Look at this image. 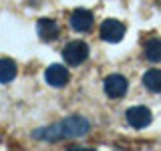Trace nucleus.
Here are the masks:
<instances>
[{
  "mask_svg": "<svg viewBox=\"0 0 161 151\" xmlns=\"http://www.w3.org/2000/svg\"><path fill=\"white\" fill-rule=\"evenodd\" d=\"M89 121L83 117V115H73V117H67L64 121L57 123L54 127H48V131L53 135L48 137V141H58L64 137H80L89 131Z\"/></svg>",
  "mask_w": 161,
  "mask_h": 151,
  "instance_id": "obj_1",
  "label": "nucleus"
},
{
  "mask_svg": "<svg viewBox=\"0 0 161 151\" xmlns=\"http://www.w3.org/2000/svg\"><path fill=\"white\" fill-rule=\"evenodd\" d=\"M44 79H47V83L50 87H64V85L69 83V70L63 67V64H50L47 69V73H44Z\"/></svg>",
  "mask_w": 161,
  "mask_h": 151,
  "instance_id": "obj_7",
  "label": "nucleus"
},
{
  "mask_svg": "<svg viewBox=\"0 0 161 151\" xmlns=\"http://www.w3.org/2000/svg\"><path fill=\"white\" fill-rule=\"evenodd\" d=\"M36 30H38V36L48 42V40H54L58 36V24L50 18H40L38 24H36Z\"/></svg>",
  "mask_w": 161,
  "mask_h": 151,
  "instance_id": "obj_8",
  "label": "nucleus"
},
{
  "mask_svg": "<svg viewBox=\"0 0 161 151\" xmlns=\"http://www.w3.org/2000/svg\"><path fill=\"white\" fill-rule=\"evenodd\" d=\"M95 22V16L91 10H85V8H77L73 14H70V26L75 30H79V32H87L91 30Z\"/></svg>",
  "mask_w": 161,
  "mask_h": 151,
  "instance_id": "obj_6",
  "label": "nucleus"
},
{
  "mask_svg": "<svg viewBox=\"0 0 161 151\" xmlns=\"http://www.w3.org/2000/svg\"><path fill=\"white\" fill-rule=\"evenodd\" d=\"M103 87H105V93H107L111 99H119V97H123V95L127 93L129 83H127V79H125L123 75H109V77L105 79Z\"/></svg>",
  "mask_w": 161,
  "mask_h": 151,
  "instance_id": "obj_5",
  "label": "nucleus"
},
{
  "mask_svg": "<svg viewBox=\"0 0 161 151\" xmlns=\"http://www.w3.org/2000/svg\"><path fill=\"white\" fill-rule=\"evenodd\" d=\"M125 36V26L123 22L115 18H107L103 24H101V38L107 40V42H119Z\"/></svg>",
  "mask_w": 161,
  "mask_h": 151,
  "instance_id": "obj_3",
  "label": "nucleus"
},
{
  "mask_svg": "<svg viewBox=\"0 0 161 151\" xmlns=\"http://www.w3.org/2000/svg\"><path fill=\"white\" fill-rule=\"evenodd\" d=\"M87 57H89V47L83 40H73V42H69L67 47L63 48V59L70 67H77V64L85 63Z\"/></svg>",
  "mask_w": 161,
  "mask_h": 151,
  "instance_id": "obj_2",
  "label": "nucleus"
},
{
  "mask_svg": "<svg viewBox=\"0 0 161 151\" xmlns=\"http://www.w3.org/2000/svg\"><path fill=\"white\" fill-rule=\"evenodd\" d=\"M127 121H129L131 127H135V129H145L153 121V115H151V111L147 107L137 105V107L127 109Z\"/></svg>",
  "mask_w": 161,
  "mask_h": 151,
  "instance_id": "obj_4",
  "label": "nucleus"
},
{
  "mask_svg": "<svg viewBox=\"0 0 161 151\" xmlns=\"http://www.w3.org/2000/svg\"><path fill=\"white\" fill-rule=\"evenodd\" d=\"M143 85L151 93H161V69H149L143 75Z\"/></svg>",
  "mask_w": 161,
  "mask_h": 151,
  "instance_id": "obj_9",
  "label": "nucleus"
},
{
  "mask_svg": "<svg viewBox=\"0 0 161 151\" xmlns=\"http://www.w3.org/2000/svg\"><path fill=\"white\" fill-rule=\"evenodd\" d=\"M145 57L151 63H161V40L159 38H151L145 44Z\"/></svg>",
  "mask_w": 161,
  "mask_h": 151,
  "instance_id": "obj_11",
  "label": "nucleus"
},
{
  "mask_svg": "<svg viewBox=\"0 0 161 151\" xmlns=\"http://www.w3.org/2000/svg\"><path fill=\"white\" fill-rule=\"evenodd\" d=\"M16 77V63L12 59H0V83H10Z\"/></svg>",
  "mask_w": 161,
  "mask_h": 151,
  "instance_id": "obj_10",
  "label": "nucleus"
}]
</instances>
